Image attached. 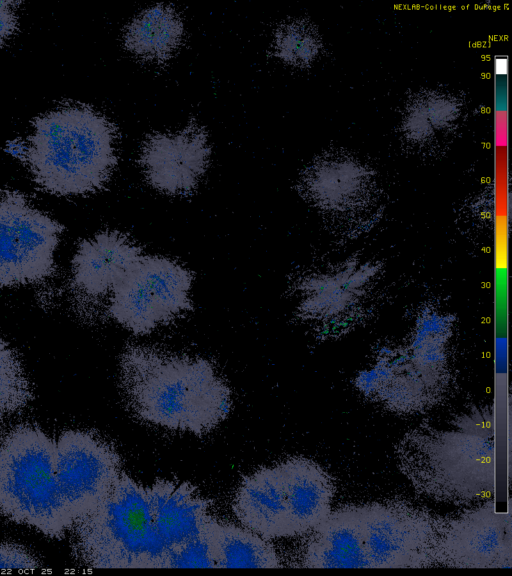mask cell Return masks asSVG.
I'll use <instances>...</instances> for the list:
<instances>
[{
  "mask_svg": "<svg viewBox=\"0 0 512 576\" xmlns=\"http://www.w3.org/2000/svg\"><path fill=\"white\" fill-rule=\"evenodd\" d=\"M32 399V387L17 353L0 337V419L22 411Z\"/></svg>",
  "mask_w": 512,
  "mask_h": 576,
  "instance_id": "cell-19",
  "label": "cell"
},
{
  "mask_svg": "<svg viewBox=\"0 0 512 576\" xmlns=\"http://www.w3.org/2000/svg\"><path fill=\"white\" fill-rule=\"evenodd\" d=\"M360 515L371 568L435 566L439 516L403 499L360 505Z\"/></svg>",
  "mask_w": 512,
  "mask_h": 576,
  "instance_id": "cell-8",
  "label": "cell"
},
{
  "mask_svg": "<svg viewBox=\"0 0 512 576\" xmlns=\"http://www.w3.org/2000/svg\"><path fill=\"white\" fill-rule=\"evenodd\" d=\"M510 514L486 500L452 516L439 517L435 566L453 568H510Z\"/></svg>",
  "mask_w": 512,
  "mask_h": 576,
  "instance_id": "cell-10",
  "label": "cell"
},
{
  "mask_svg": "<svg viewBox=\"0 0 512 576\" xmlns=\"http://www.w3.org/2000/svg\"><path fill=\"white\" fill-rule=\"evenodd\" d=\"M21 160L42 191L75 196L101 190L117 164L116 128L89 105L65 103L32 121Z\"/></svg>",
  "mask_w": 512,
  "mask_h": 576,
  "instance_id": "cell-3",
  "label": "cell"
},
{
  "mask_svg": "<svg viewBox=\"0 0 512 576\" xmlns=\"http://www.w3.org/2000/svg\"><path fill=\"white\" fill-rule=\"evenodd\" d=\"M232 509L245 528L267 540L292 536L276 465L245 476L234 495Z\"/></svg>",
  "mask_w": 512,
  "mask_h": 576,
  "instance_id": "cell-16",
  "label": "cell"
},
{
  "mask_svg": "<svg viewBox=\"0 0 512 576\" xmlns=\"http://www.w3.org/2000/svg\"><path fill=\"white\" fill-rule=\"evenodd\" d=\"M64 227L20 191L0 188V287L37 283L55 271Z\"/></svg>",
  "mask_w": 512,
  "mask_h": 576,
  "instance_id": "cell-7",
  "label": "cell"
},
{
  "mask_svg": "<svg viewBox=\"0 0 512 576\" xmlns=\"http://www.w3.org/2000/svg\"><path fill=\"white\" fill-rule=\"evenodd\" d=\"M20 1H0V47L18 30Z\"/></svg>",
  "mask_w": 512,
  "mask_h": 576,
  "instance_id": "cell-23",
  "label": "cell"
},
{
  "mask_svg": "<svg viewBox=\"0 0 512 576\" xmlns=\"http://www.w3.org/2000/svg\"><path fill=\"white\" fill-rule=\"evenodd\" d=\"M394 453L399 471L425 498L470 506L493 497L494 419L488 409L460 413L446 425L412 428L399 439Z\"/></svg>",
  "mask_w": 512,
  "mask_h": 576,
  "instance_id": "cell-2",
  "label": "cell"
},
{
  "mask_svg": "<svg viewBox=\"0 0 512 576\" xmlns=\"http://www.w3.org/2000/svg\"><path fill=\"white\" fill-rule=\"evenodd\" d=\"M276 467L292 536L306 534L331 512L334 481L317 462L303 456L287 458Z\"/></svg>",
  "mask_w": 512,
  "mask_h": 576,
  "instance_id": "cell-14",
  "label": "cell"
},
{
  "mask_svg": "<svg viewBox=\"0 0 512 576\" xmlns=\"http://www.w3.org/2000/svg\"><path fill=\"white\" fill-rule=\"evenodd\" d=\"M140 255L142 249L126 234L100 232L79 244L72 259L73 285L90 299L102 298Z\"/></svg>",
  "mask_w": 512,
  "mask_h": 576,
  "instance_id": "cell-15",
  "label": "cell"
},
{
  "mask_svg": "<svg viewBox=\"0 0 512 576\" xmlns=\"http://www.w3.org/2000/svg\"><path fill=\"white\" fill-rule=\"evenodd\" d=\"M301 555L306 568H371L364 544L360 505H345L308 531Z\"/></svg>",
  "mask_w": 512,
  "mask_h": 576,
  "instance_id": "cell-13",
  "label": "cell"
},
{
  "mask_svg": "<svg viewBox=\"0 0 512 576\" xmlns=\"http://www.w3.org/2000/svg\"><path fill=\"white\" fill-rule=\"evenodd\" d=\"M152 524L168 550L204 533L210 501L188 482L157 479L146 488Z\"/></svg>",
  "mask_w": 512,
  "mask_h": 576,
  "instance_id": "cell-12",
  "label": "cell"
},
{
  "mask_svg": "<svg viewBox=\"0 0 512 576\" xmlns=\"http://www.w3.org/2000/svg\"><path fill=\"white\" fill-rule=\"evenodd\" d=\"M119 384L134 417L174 431L208 434L232 407L231 391L210 361L149 346L124 349Z\"/></svg>",
  "mask_w": 512,
  "mask_h": 576,
  "instance_id": "cell-1",
  "label": "cell"
},
{
  "mask_svg": "<svg viewBox=\"0 0 512 576\" xmlns=\"http://www.w3.org/2000/svg\"><path fill=\"white\" fill-rule=\"evenodd\" d=\"M68 533L74 559L87 568H164L167 549L154 530L146 488L124 471Z\"/></svg>",
  "mask_w": 512,
  "mask_h": 576,
  "instance_id": "cell-4",
  "label": "cell"
},
{
  "mask_svg": "<svg viewBox=\"0 0 512 576\" xmlns=\"http://www.w3.org/2000/svg\"><path fill=\"white\" fill-rule=\"evenodd\" d=\"M164 568H215L210 542L203 534L169 548Z\"/></svg>",
  "mask_w": 512,
  "mask_h": 576,
  "instance_id": "cell-21",
  "label": "cell"
},
{
  "mask_svg": "<svg viewBox=\"0 0 512 576\" xmlns=\"http://www.w3.org/2000/svg\"><path fill=\"white\" fill-rule=\"evenodd\" d=\"M273 49L277 57L293 65L306 63L312 54V42L305 27L297 23L282 24L274 34Z\"/></svg>",
  "mask_w": 512,
  "mask_h": 576,
  "instance_id": "cell-20",
  "label": "cell"
},
{
  "mask_svg": "<svg viewBox=\"0 0 512 576\" xmlns=\"http://www.w3.org/2000/svg\"><path fill=\"white\" fill-rule=\"evenodd\" d=\"M210 146L205 130L191 121L175 133H154L143 142L139 157L148 183L169 195L195 190L209 165Z\"/></svg>",
  "mask_w": 512,
  "mask_h": 576,
  "instance_id": "cell-11",
  "label": "cell"
},
{
  "mask_svg": "<svg viewBox=\"0 0 512 576\" xmlns=\"http://www.w3.org/2000/svg\"><path fill=\"white\" fill-rule=\"evenodd\" d=\"M40 567L39 559L23 545L0 542V569L34 570Z\"/></svg>",
  "mask_w": 512,
  "mask_h": 576,
  "instance_id": "cell-22",
  "label": "cell"
},
{
  "mask_svg": "<svg viewBox=\"0 0 512 576\" xmlns=\"http://www.w3.org/2000/svg\"><path fill=\"white\" fill-rule=\"evenodd\" d=\"M215 568H278L281 560L269 540L212 518L206 529Z\"/></svg>",
  "mask_w": 512,
  "mask_h": 576,
  "instance_id": "cell-18",
  "label": "cell"
},
{
  "mask_svg": "<svg viewBox=\"0 0 512 576\" xmlns=\"http://www.w3.org/2000/svg\"><path fill=\"white\" fill-rule=\"evenodd\" d=\"M184 26L178 12L166 4L143 10L125 28V48L141 61L160 64L169 60L183 40Z\"/></svg>",
  "mask_w": 512,
  "mask_h": 576,
  "instance_id": "cell-17",
  "label": "cell"
},
{
  "mask_svg": "<svg viewBox=\"0 0 512 576\" xmlns=\"http://www.w3.org/2000/svg\"><path fill=\"white\" fill-rule=\"evenodd\" d=\"M114 446L98 434L66 430L55 440V477L72 523L93 510L121 474Z\"/></svg>",
  "mask_w": 512,
  "mask_h": 576,
  "instance_id": "cell-9",
  "label": "cell"
},
{
  "mask_svg": "<svg viewBox=\"0 0 512 576\" xmlns=\"http://www.w3.org/2000/svg\"><path fill=\"white\" fill-rule=\"evenodd\" d=\"M0 515L61 540L72 520L55 477V440L40 427L0 428Z\"/></svg>",
  "mask_w": 512,
  "mask_h": 576,
  "instance_id": "cell-5",
  "label": "cell"
},
{
  "mask_svg": "<svg viewBox=\"0 0 512 576\" xmlns=\"http://www.w3.org/2000/svg\"><path fill=\"white\" fill-rule=\"evenodd\" d=\"M192 280L179 262L142 254L114 283L107 312L133 334H148L192 309Z\"/></svg>",
  "mask_w": 512,
  "mask_h": 576,
  "instance_id": "cell-6",
  "label": "cell"
}]
</instances>
